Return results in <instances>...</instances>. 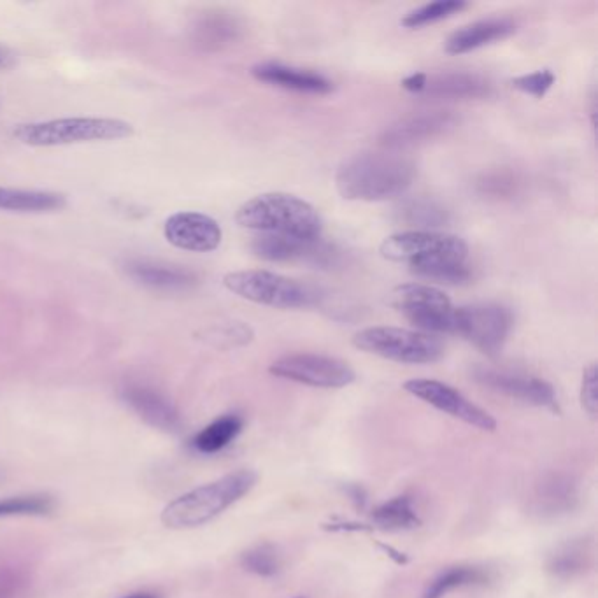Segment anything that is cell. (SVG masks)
<instances>
[{
  "label": "cell",
  "instance_id": "ffe728a7",
  "mask_svg": "<svg viewBox=\"0 0 598 598\" xmlns=\"http://www.w3.org/2000/svg\"><path fill=\"white\" fill-rule=\"evenodd\" d=\"M127 272L137 283L157 290H186L197 283L193 272L181 269L178 265L155 262L148 258L130 260Z\"/></svg>",
  "mask_w": 598,
  "mask_h": 598
},
{
  "label": "cell",
  "instance_id": "4dcf8cb0",
  "mask_svg": "<svg viewBox=\"0 0 598 598\" xmlns=\"http://www.w3.org/2000/svg\"><path fill=\"white\" fill-rule=\"evenodd\" d=\"M244 569L260 577H274L281 569V558L271 544H260L241 556Z\"/></svg>",
  "mask_w": 598,
  "mask_h": 598
},
{
  "label": "cell",
  "instance_id": "4fadbf2b",
  "mask_svg": "<svg viewBox=\"0 0 598 598\" xmlns=\"http://www.w3.org/2000/svg\"><path fill=\"white\" fill-rule=\"evenodd\" d=\"M164 235L167 243L179 250L209 253L221 244L218 221L204 213L179 211L165 220Z\"/></svg>",
  "mask_w": 598,
  "mask_h": 598
},
{
  "label": "cell",
  "instance_id": "3957f363",
  "mask_svg": "<svg viewBox=\"0 0 598 598\" xmlns=\"http://www.w3.org/2000/svg\"><path fill=\"white\" fill-rule=\"evenodd\" d=\"M257 483V474L251 470H237L216 479L209 485L172 500L162 513V521L169 528H195L213 520L218 514L243 499Z\"/></svg>",
  "mask_w": 598,
  "mask_h": 598
},
{
  "label": "cell",
  "instance_id": "836d02e7",
  "mask_svg": "<svg viewBox=\"0 0 598 598\" xmlns=\"http://www.w3.org/2000/svg\"><path fill=\"white\" fill-rule=\"evenodd\" d=\"M553 85H555V74L549 69L532 72V74H523L520 78L513 79L514 88L532 95L535 99H542Z\"/></svg>",
  "mask_w": 598,
  "mask_h": 598
},
{
  "label": "cell",
  "instance_id": "8fae6325",
  "mask_svg": "<svg viewBox=\"0 0 598 598\" xmlns=\"http://www.w3.org/2000/svg\"><path fill=\"white\" fill-rule=\"evenodd\" d=\"M404 390L442 413L467 423L470 427L485 432H493L497 428V421L493 420L492 414L486 413L485 409L470 402L453 386L441 383L437 379H409L404 383Z\"/></svg>",
  "mask_w": 598,
  "mask_h": 598
},
{
  "label": "cell",
  "instance_id": "30bf717a",
  "mask_svg": "<svg viewBox=\"0 0 598 598\" xmlns=\"http://www.w3.org/2000/svg\"><path fill=\"white\" fill-rule=\"evenodd\" d=\"M272 376L314 388H344L355 381L356 374L339 358L314 353H293L278 358L271 365Z\"/></svg>",
  "mask_w": 598,
  "mask_h": 598
},
{
  "label": "cell",
  "instance_id": "e0dca14e",
  "mask_svg": "<svg viewBox=\"0 0 598 598\" xmlns=\"http://www.w3.org/2000/svg\"><path fill=\"white\" fill-rule=\"evenodd\" d=\"M420 95L448 100L486 99L492 95V83L474 72H437L425 74Z\"/></svg>",
  "mask_w": 598,
  "mask_h": 598
},
{
  "label": "cell",
  "instance_id": "d6a6232c",
  "mask_svg": "<svg viewBox=\"0 0 598 598\" xmlns=\"http://www.w3.org/2000/svg\"><path fill=\"white\" fill-rule=\"evenodd\" d=\"M30 577L13 565H0V598H23L27 595Z\"/></svg>",
  "mask_w": 598,
  "mask_h": 598
},
{
  "label": "cell",
  "instance_id": "ba28073f",
  "mask_svg": "<svg viewBox=\"0 0 598 598\" xmlns=\"http://www.w3.org/2000/svg\"><path fill=\"white\" fill-rule=\"evenodd\" d=\"M379 251L386 260L404 262L411 267L435 260L467 262L469 246L458 235L441 234L434 230H409L390 235Z\"/></svg>",
  "mask_w": 598,
  "mask_h": 598
},
{
  "label": "cell",
  "instance_id": "484cf974",
  "mask_svg": "<svg viewBox=\"0 0 598 598\" xmlns=\"http://www.w3.org/2000/svg\"><path fill=\"white\" fill-rule=\"evenodd\" d=\"M409 271L418 278L430 279L441 285H465L472 279L470 265L456 260H435L427 264L411 265Z\"/></svg>",
  "mask_w": 598,
  "mask_h": 598
},
{
  "label": "cell",
  "instance_id": "4316f807",
  "mask_svg": "<svg viewBox=\"0 0 598 598\" xmlns=\"http://www.w3.org/2000/svg\"><path fill=\"white\" fill-rule=\"evenodd\" d=\"M576 500V485H572L569 477L551 476L539 486L537 502L541 511L551 514L569 511Z\"/></svg>",
  "mask_w": 598,
  "mask_h": 598
},
{
  "label": "cell",
  "instance_id": "f546056e",
  "mask_svg": "<svg viewBox=\"0 0 598 598\" xmlns=\"http://www.w3.org/2000/svg\"><path fill=\"white\" fill-rule=\"evenodd\" d=\"M53 511V499L48 495H23L0 500V518L9 516H44Z\"/></svg>",
  "mask_w": 598,
  "mask_h": 598
},
{
  "label": "cell",
  "instance_id": "52a82bcc",
  "mask_svg": "<svg viewBox=\"0 0 598 598\" xmlns=\"http://www.w3.org/2000/svg\"><path fill=\"white\" fill-rule=\"evenodd\" d=\"M390 304L423 334H455L456 307L448 295L435 286L421 283L397 286Z\"/></svg>",
  "mask_w": 598,
  "mask_h": 598
},
{
  "label": "cell",
  "instance_id": "5bb4252c",
  "mask_svg": "<svg viewBox=\"0 0 598 598\" xmlns=\"http://www.w3.org/2000/svg\"><path fill=\"white\" fill-rule=\"evenodd\" d=\"M474 379L479 385L490 388L493 392L502 393L511 399L521 400L532 406L558 409L555 388L544 379L525 376L518 372L495 371L479 367L474 371Z\"/></svg>",
  "mask_w": 598,
  "mask_h": 598
},
{
  "label": "cell",
  "instance_id": "2e32d148",
  "mask_svg": "<svg viewBox=\"0 0 598 598\" xmlns=\"http://www.w3.org/2000/svg\"><path fill=\"white\" fill-rule=\"evenodd\" d=\"M253 78L260 83L278 86L283 90L297 93H311V95H325L334 90V83L318 72L297 69L292 65L278 64V62H264L251 67Z\"/></svg>",
  "mask_w": 598,
  "mask_h": 598
},
{
  "label": "cell",
  "instance_id": "d6986e66",
  "mask_svg": "<svg viewBox=\"0 0 598 598\" xmlns=\"http://www.w3.org/2000/svg\"><path fill=\"white\" fill-rule=\"evenodd\" d=\"M514 32L516 25L507 18L479 20L453 32L446 41V51L449 55H465L488 44L504 41L513 36Z\"/></svg>",
  "mask_w": 598,
  "mask_h": 598
},
{
  "label": "cell",
  "instance_id": "8d00e7d4",
  "mask_svg": "<svg viewBox=\"0 0 598 598\" xmlns=\"http://www.w3.org/2000/svg\"><path fill=\"white\" fill-rule=\"evenodd\" d=\"M423 83H425V72H414L411 76H407L402 81V88L411 93H421L423 90Z\"/></svg>",
  "mask_w": 598,
  "mask_h": 598
},
{
  "label": "cell",
  "instance_id": "9c48e42d",
  "mask_svg": "<svg viewBox=\"0 0 598 598\" xmlns=\"http://www.w3.org/2000/svg\"><path fill=\"white\" fill-rule=\"evenodd\" d=\"M513 328V314L500 304L456 307L455 334L472 342L485 355L497 356L506 346Z\"/></svg>",
  "mask_w": 598,
  "mask_h": 598
},
{
  "label": "cell",
  "instance_id": "7402d4cb",
  "mask_svg": "<svg viewBox=\"0 0 598 598\" xmlns=\"http://www.w3.org/2000/svg\"><path fill=\"white\" fill-rule=\"evenodd\" d=\"M397 218L409 227L430 230L446 227L449 223V211L435 200L418 197L402 202L397 209Z\"/></svg>",
  "mask_w": 598,
  "mask_h": 598
},
{
  "label": "cell",
  "instance_id": "cb8c5ba5",
  "mask_svg": "<svg viewBox=\"0 0 598 598\" xmlns=\"http://www.w3.org/2000/svg\"><path fill=\"white\" fill-rule=\"evenodd\" d=\"M488 581V574L485 570L476 567H453L444 570L442 574L435 577L432 583L428 584L423 598H444L451 591L460 590L465 586H476L485 584Z\"/></svg>",
  "mask_w": 598,
  "mask_h": 598
},
{
  "label": "cell",
  "instance_id": "5b68a950",
  "mask_svg": "<svg viewBox=\"0 0 598 598\" xmlns=\"http://www.w3.org/2000/svg\"><path fill=\"white\" fill-rule=\"evenodd\" d=\"M223 285L241 299L274 309H304L316 306L321 299L314 286L271 271L230 272Z\"/></svg>",
  "mask_w": 598,
  "mask_h": 598
},
{
  "label": "cell",
  "instance_id": "1f68e13d",
  "mask_svg": "<svg viewBox=\"0 0 598 598\" xmlns=\"http://www.w3.org/2000/svg\"><path fill=\"white\" fill-rule=\"evenodd\" d=\"M586 560H588V551L583 544H572L558 551L551 562H549V570L558 577H574L576 574H581L584 567H586Z\"/></svg>",
  "mask_w": 598,
  "mask_h": 598
},
{
  "label": "cell",
  "instance_id": "f1b7e54d",
  "mask_svg": "<svg viewBox=\"0 0 598 598\" xmlns=\"http://www.w3.org/2000/svg\"><path fill=\"white\" fill-rule=\"evenodd\" d=\"M200 43L206 48H223L227 44L234 43L235 39L241 34V25L232 18V16L218 15L211 16L204 20L199 27Z\"/></svg>",
  "mask_w": 598,
  "mask_h": 598
},
{
  "label": "cell",
  "instance_id": "8992f818",
  "mask_svg": "<svg viewBox=\"0 0 598 598\" xmlns=\"http://www.w3.org/2000/svg\"><path fill=\"white\" fill-rule=\"evenodd\" d=\"M355 348L392 362L425 365L439 362L444 346L435 335L413 332L406 328L369 327L353 337Z\"/></svg>",
  "mask_w": 598,
  "mask_h": 598
},
{
  "label": "cell",
  "instance_id": "83f0119b",
  "mask_svg": "<svg viewBox=\"0 0 598 598\" xmlns=\"http://www.w3.org/2000/svg\"><path fill=\"white\" fill-rule=\"evenodd\" d=\"M469 8L467 2L463 0H439V2H430L421 8H416L407 13L402 18V25L406 29H421L427 25H434V23L442 22L446 18H451L453 15H458L463 9Z\"/></svg>",
  "mask_w": 598,
  "mask_h": 598
},
{
  "label": "cell",
  "instance_id": "603a6c76",
  "mask_svg": "<svg viewBox=\"0 0 598 598\" xmlns=\"http://www.w3.org/2000/svg\"><path fill=\"white\" fill-rule=\"evenodd\" d=\"M243 430V420L237 414H227L207 425L202 432L195 435L193 448L204 455H213L227 448Z\"/></svg>",
  "mask_w": 598,
  "mask_h": 598
},
{
  "label": "cell",
  "instance_id": "7a4b0ae2",
  "mask_svg": "<svg viewBox=\"0 0 598 598\" xmlns=\"http://www.w3.org/2000/svg\"><path fill=\"white\" fill-rule=\"evenodd\" d=\"M235 221L262 234L320 239L321 218L316 207L290 193H264L244 202Z\"/></svg>",
  "mask_w": 598,
  "mask_h": 598
},
{
  "label": "cell",
  "instance_id": "d590c367",
  "mask_svg": "<svg viewBox=\"0 0 598 598\" xmlns=\"http://www.w3.org/2000/svg\"><path fill=\"white\" fill-rule=\"evenodd\" d=\"M516 178H514L513 174H506V172H497V174H492V176H486L481 183H479V188H481V192L486 193V195H493V197H507V195H511L514 192V188H516Z\"/></svg>",
  "mask_w": 598,
  "mask_h": 598
},
{
  "label": "cell",
  "instance_id": "44dd1931",
  "mask_svg": "<svg viewBox=\"0 0 598 598\" xmlns=\"http://www.w3.org/2000/svg\"><path fill=\"white\" fill-rule=\"evenodd\" d=\"M65 206L62 193L22 190L0 186V211L9 213H50Z\"/></svg>",
  "mask_w": 598,
  "mask_h": 598
},
{
  "label": "cell",
  "instance_id": "277c9868",
  "mask_svg": "<svg viewBox=\"0 0 598 598\" xmlns=\"http://www.w3.org/2000/svg\"><path fill=\"white\" fill-rule=\"evenodd\" d=\"M16 141L34 148L67 146V144L120 141L134 136L129 122L116 118H58L48 122H32L16 125L13 130Z\"/></svg>",
  "mask_w": 598,
  "mask_h": 598
},
{
  "label": "cell",
  "instance_id": "d4e9b609",
  "mask_svg": "<svg viewBox=\"0 0 598 598\" xmlns=\"http://www.w3.org/2000/svg\"><path fill=\"white\" fill-rule=\"evenodd\" d=\"M374 523L385 530H409L418 527L420 518L409 497H395L376 507L372 513Z\"/></svg>",
  "mask_w": 598,
  "mask_h": 598
},
{
  "label": "cell",
  "instance_id": "ac0fdd59",
  "mask_svg": "<svg viewBox=\"0 0 598 598\" xmlns=\"http://www.w3.org/2000/svg\"><path fill=\"white\" fill-rule=\"evenodd\" d=\"M123 400L129 404L141 420L164 432H179L181 418L178 409L162 393L143 385H127L123 388Z\"/></svg>",
  "mask_w": 598,
  "mask_h": 598
},
{
  "label": "cell",
  "instance_id": "7c38bea8",
  "mask_svg": "<svg viewBox=\"0 0 598 598\" xmlns=\"http://www.w3.org/2000/svg\"><path fill=\"white\" fill-rule=\"evenodd\" d=\"M458 125V116L453 111H423L409 114L393 123L379 137V144L400 150L416 144L427 143L435 137L446 134Z\"/></svg>",
  "mask_w": 598,
  "mask_h": 598
},
{
  "label": "cell",
  "instance_id": "f35d334b",
  "mask_svg": "<svg viewBox=\"0 0 598 598\" xmlns=\"http://www.w3.org/2000/svg\"><path fill=\"white\" fill-rule=\"evenodd\" d=\"M293 598H307V597H293Z\"/></svg>",
  "mask_w": 598,
  "mask_h": 598
},
{
  "label": "cell",
  "instance_id": "9a60e30c",
  "mask_svg": "<svg viewBox=\"0 0 598 598\" xmlns=\"http://www.w3.org/2000/svg\"><path fill=\"white\" fill-rule=\"evenodd\" d=\"M251 250L267 262H311L328 265L334 262V248L321 243L320 239H297L286 235L262 234L255 237Z\"/></svg>",
  "mask_w": 598,
  "mask_h": 598
},
{
  "label": "cell",
  "instance_id": "e575fe53",
  "mask_svg": "<svg viewBox=\"0 0 598 598\" xmlns=\"http://www.w3.org/2000/svg\"><path fill=\"white\" fill-rule=\"evenodd\" d=\"M598 376L597 365L591 364L583 376V386H581V404L584 411L590 414L591 418L597 416L598 411Z\"/></svg>",
  "mask_w": 598,
  "mask_h": 598
},
{
  "label": "cell",
  "instance_id": "6da1fadb",
  "mask_svg": "<svg viewBox=\"0 0 598 598\" xmlns=\"http://www.w3.org/2000/svg\"><path fill=\"white\" fill-rule=\"evenodd\" d=\"M416 178V165L399 153L365 151L346 158L335 172V186L346 200L381 202L406 193Z\"/></svg>",
  "mask_w": 598,
  "mask_h": 598
},
{
  "label": "cell",
  "instance_id": "74e56055",
  "mask_svg": "<svg viewBox=\"0 0 598 598\" xmlns=\"http://www.w3.org/2000/svg\"><path fill=\"white\" fill-rule=\"evenodd\" d=\"M123 598H158L157 595H153V593H134V595H129V597Z\"/></svg>",
  "mask_w": 598,
  "mask_h": 598
}]
</instances>
